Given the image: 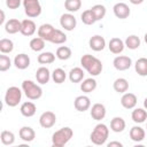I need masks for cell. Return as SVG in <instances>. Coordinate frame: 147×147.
<instances>
[{
    "instance_id": "cell-1",
    "label": "cell",
    "mask_w": 147,
    "mask_h": 147,
    "mask_svg": "<svg viewBox=\"0 0 147 147\" xmlns=\"http://www.w3.org/2000/svg\"><path fill=\"white\" fill-rule=\"evenodd\" d=\"M80 64L91 76H99L103 68L101 61L91 54L83 55L80 57Z\"/></svg>"
},
{
    "instance_id": "cell-2",
    "label": "cell",
    "mask_w": 147,
    "mask_h": 147,
    "mask_svg": "<svg viewBox=\"0 0 147 147\" xmlns=\"http://www.w3.org/2000/svg\"><path fill=\"white\" fill-rule=\"evenodd\" d=\"M108 136H109V129L106 124L103 123H99L94 126L93 131L91 132V136H90V139L91 141L96 145V146H101L103 144H106L107 139H108Z\"/></svg>"
},
{
    "instance_id": "cell-3",
    "label": "cell",
    "mask_w": 147,
    "mask_h": 147,
    "mask_svg": "<svg viewBox=\"0 0 147 147\" xmlns=\"http://www.w3.org/2000/svg\"><path fill=\"white\" fill-rule=\"evenodd\" d=\"M74 131L69 126L61 127L60 130L55 131L52 136V144L54 147H63L69 142V140L72 138Z\"/></svg>"
},
{
    "instance_id": "cell-4",
    "label": "cell",
    "mask_w": 147,
    "mask_h": 147,
    "mask_svg": "<svg viewBox=\"0 0 147 147\" xmlns=\"http://www.w3.org/2000/svg\"><path fill=\"white\" fill-rule=\"evenodd\" d=\"M22 90L26 95V98L30 100H38L42 95V88L36 83H33L32 80H28V79L23 80Z\"/></svg>"
},
{
    "instance_id": "cell-5",
    "label": "cell",
    "mask_w": 147,
    "mask_h": 147,
    "mask_svg": "<svg viewBox=\"0 0 147 147\" xmlns=\"http://www.w3.org/2000/svg\"><path fill=\"white\" fill-rule=\"evenodd\" d=\"M22 99V91L17 86H10L5 94V102L8 107H16Z\"/></svg>"
},
{
    "instance_id": "cell-6",
    "label": "cell",
    "mask_w": 147,
    "mask_h": 147,
    "mask_svg": "<svg viewBox=\"0 0 147 147\" xmlns=\"http://www.w3.org/2000/svg\"><path fill=\"white\" fill-rule=\"evenodd\" d=\"M24 11L28 17H38L41 14V5L39 0H23Z\"/></svg>"
},
{
    "instance_id": "cell-7",
    "label": "cell",
    "mask_w": 147,
    "mask_h": 147,
    "mask_svg": "<svg viewBox=\"0 0 147 147\" xmlns=\"http://www.w3.org/2000/svg\"><path fill=\"white\" fill-rule=\"evenodd\" d=\"M113 64H114V68L118 71H125L127 70L131 64H132V60L131 57L129 56H125V55H119V56H116L113 61Z\"/></svg>"
},
{
    "instance_id": "cell-8",
    "label": "cell",
    "mask_w": 147,
    "mask_h": 147,
    "mask_svg": "<svg viewBox=\"0 0 147 147\" xmlns=\"http://www.w3.org/2000/svg\"><path fill=\"white\" fill-rule=\"evenodd\" d=\"M56 123V116L53 111H45L39 117V124L44 129H51Z\"/></svg>"
},
{
    "instance_id": "cell-9",
    "label": "cell",
    "mask_w": 147,
    "mask_h": 147,
    "mask_svg": "<svg viewBox=\"0 0 147 147\" xmlns=\"http://www.w3.org/2000/svg\"><path fill=\"white\" fill-rule=\"evenodd\" d=\"M60 24L61 26L67 30V31H72L76 25H77V21H76V17L70 14V13H67V14H63L60 18Z\"/></svg>"
},
{
    "instance_id": "cell-10",
    "label": "cell",
    "mask_w": 147,
    "mask_h": 147,
    "mask_svg": "<svg viewBox=\"0 0 147 147\" xmlns=\"http://www.w3.org/2000/svg\"><path fill=\"white\" fill-rule=\"evenodd\" d=\"M113 10H114V14L117 18H121V20H124V18H127L130 16V8L126 3L124 2H117L114 7H113Z\"/></svg>"
},
{
    "instance_id": "cell-11",
    "label": "cell",
    "mask_w": 147,
    "mask_h": 147,
    "mask_svg": "<svg viewBox=\"0 0 147 147\" xmlns=\"http://www.w3.org/2000/svg\"><path fill=\"white\" fill-rule=\"evenodd\" d=\"M88 46H90L91 49H93L95 52H100L106 47V40H105L103 37H101L99 34H95V36L90 38Z\"/></svg>"
},
{
    "instance_id": "cell-12",
    "label": "cell",
    "mask_w": 147,
    "mask_h": 147,
    "mask_svg": "<svg viewBox=\"0 0 147 147\" xmlns=\"http://www.w3.org/2000/svg\"><path fill=\"white\" fill-rule=\"evenodd\" d=\"M74 106L76 108V110L78 111H86L90 107H91V100L88 96L86 95H79L75 99L74 101Z\"/></svg>"
},
{
    "instance_id": "cell-13",
    "label": "cell",
    "mask_w": 147,
    "mask_h": 147,
    "mask_svg": "<svg viewBox=\"0 0 147 147\" xmlns=\"http://www.w3.org/2000/svg\"><path fill=\"white\" fill-rule=\"evenodd\" d=\"M108 47H109V51L113 53V54H119L123 52L124 47H125V44L124 41L121 39V38H111L109 40V44H108Z\"/></svg>"
},
{
    "instance_id": "cell-14",
    "label": "cell",
    "mask_w": 147,
    "mask_h": 147,
    "mask_svg": "<svg viewBox=\"0 0 147 147\" xmlns=\"http://www.w3.org/2000/svg\"><path fill=\"white\" fill-rule=\"evenodd\" d=\"M121 105L125 109H133L137 106V95L133 93H124L121 99Z\"/></svg>"
},
{
    "instance_id": "cell-15",
    "label": "cell",
    "mask_w": 147,
    "mask_h": 147,
    "mask_svg": "<svg viewBox=\"0 0 147 147\" xmlns=\"http://www.w3.org/2000/svg\"><path fill=\"white\" fill-rule=\"evenodd\" d=\"M106 116V107L102 103H94L91 108V117L95 121H101Z\"/></svg>"
},
{
    "instance_id": "cell-16",
    "label": "cell",
    "mask_w": 147,
    "mask_h": 147,
    "mask_svg": "<svg viewBox=\"0 0 147 147\" xmlns=\"http://www.w3.org/2000/svg\"><path fill=\"white\" fill-rule=\"evenodd\" d=\"M21 28H22V22H20L16 18H10L5 23V30L9 34H15L17 32H21Z\"/></svg>"
},
{
    "instance_id": "cell-17",
    "label": "cell",
    "mask_w": 147,
    "mask_h": 147,
    "mask_svg": "<svg viewBox=\"0 0 147 147\" xmlns=\"http://www.w3.org/2000/svg\"><path fill=\"white\" fill-rule=\"evenodd\" d=\"M36 23L32 20H23L22 21V28H21V33L25 37H30L36 32Z\"/></svg>"
},
{
    "instance_id": "cell-18",
    "label": "cell",
    "mask_w": 147,
    "mask_h": 147,
    "mask_svg": "<svg viewBox=\"0 0 147 147\" xmlns=\"http://www.w3.org/2000/svg\"><path fill=\"white\" fill-rule=\"evenodd\" d=\"M14 64L17 69L20 70H24L26 69L29 65H30V57L29 55L24 54V53H21V54H17L14 59Z\"/></svg>"
},
{
    "instance_id": "cell-19",
    "label": "cell",
    "mask_w": 147,
    "mask_h": 147,
    "mask_svg": "<svg viewBox=\"0 0 147 147\" xmlns=\"http://www.w3.org/2000/svg\"><path fill=\"white\" fill-rule=\"evenodd\" d=\"M54 30H55V28L52 24H41L38 29V37L42 38L46 41H49V38L53 34Z\"/></svg>"
},
{
    "instance_id": "cell-20",
    "label": "cell",
    "mask_w": 147,
    "mask_h": 147,
    "mask_svg": "<svg viewBox=\"0 0 147 147\" xmlns=\"http://www.w3.org/2000/svg\"><path fill=\"white\" fill-rule=\"evenodd\" d=\"M145 136H146V132H145V130L141 126L136 125V126H132L131 130H130V138L134 142L142 141L145 139Z\"/></svg>"
},
{
    "instance_id": "cell-21",
    "label": "cell",
    "mask_w": 147,
    "mask_h": 147,
    "mask_svg": "<svg viewBox=\"0 0 147 147\" xmlns=\"http://www.w3.org/2000/svg\"><path fill=\"white\" fill-rule=\"evenodd\" d=\"M18 134H20V138L23 141H25V142H30V141H32L36 138V132L30 126H23V127H21Z\"/></svg>"
},
{
    "instance_id": "cell-22",
    "label": "cell",
    "mask_w": 147,
    "mask_h": 147,
    "mask_svg": "<svg viewBox=\"0 0 147 147\" xmlns=\"http://www.w3.org/2000/svg\"><path fill=\"white\" fill-rule=\"evenodd\" d=\"M20 110H21V114L24 117H32L36 114V111H37V107H36V105L33 102L26 101V102L22 103Z\"/></svg>"
},
{
    "instance_id": "cell-23",
    "label": "cell",
    "mask_w": 147,
    "mask_h": 147,
    "mask_svg": "<svg viewBox=\"0 0 147 147\" xmlns=\"http://www.w3.org/2000/svg\"><path fill=\"white\" fill-rule=\"evenodd\" d=\"M49 78H51V74L46 67H40L36 71V79L39 84H47Z\"/></svg>"
},
{
    "instance_id": "cell-24",
    "label": "cell",
    "mask_w": 147,
    "mask_h": 147,
    "mask_svg": "<svg viewBox=\"0 0 147 147\" xmlns=\"http://www.w3.org/2000/svg\"><path fill=\"white\" fill-rule=\"evenodd\" d=\"M125 126H126L125 121L122 117H119V116H116V117H114L110 121V129H111V131H114L116 133L123 132L124 129H125Z\"/></svg>"
},
{
    "instance_id": "cell-25",
    "label": "cell",
    "mask_w": 147,
    "mask_h": 147,
    "mask_svg": "<svg viewBox=\"0 0 147 147\" xmlns=\"http://www.w3.org/2000/svg\"><path fill=\"white\" fill-rule=\"evenodd\" d=\"M134 70L141 77L147 76V59L146 57L138 59L136 61V64H134Z\"/></svg>"
},
{
    "instance_id": "cell-26",
    "label": "cell",
    "mask_w": 147,
    "mask_h": 147,
    "mask_svg": "<svg viewBox=\"0 0 147 147\" xmlns=\"http://www.w3.org/2000/svg\"><path fill=\"white\" fill-rule=\"evenodd\" d=\"M84 71L82 68L79 67H76V68H72L69 72V79L71 83H80L84 78Z\"/></svg>"
},
{
    "instance_id": "cell-27",
    "label": "cell",
    "mask_w": 147,
    "mask_h": 147,
    "mask_svg": "<svg viewBox=\"0 0 147 147\" xmlns=\"http://www.w3.org/2000/svg\"><path fill=\"white\" fill-rule=\"evenodd\" d=\"M131 117L134 123H144L147 119V111L144 108H136L132 111Z\"/></svg>"
},
{
    "instance_id": "cell-28",
    "label": "cell",
    "mask_w": 147,
    "mask_h": 147,
    "mask_svg": "<svg viewBox=\"0 0 147 147\" xmlns=\"http://www.w3.org/2000/svg\"><path fill=\"white\" fill-rule=\"evenodd\" d=\"M96 88V80L94 78H86L80 84V90L84 93H91Z\"/></svg>"
},
{
    "instance_id": "cell-29",
    "label": "cell",
    "mask_w": 147,
    "mask_h": 147,
    "mask_svg": "<svg viewBox=\"0 0 147 147\" xmlns=\"http://www.w3.org/2000/svg\"><path fill=\"white\" fill-rule=\"evenodd\" d=\"M113 87L117 93H125L129 90V82L125 78H117L115 79Z\"/></svg>"
},
{
    "instance_id": "cell-30",
    "label": "cell",
    "mask_w": 147,
    "mask_h": 147,
    "mask_svg": "<svg viewBox=\"0 0 147 147\" xmlns=\"http://www.w3.org/2000/svg\"><path fill=\"white\" fill-rule=\"evenodd\" d=\"M49 41H51L52 44H56V45L63 44V42L67 41V36H65L61 30L55 29L54 32H53V34H52L51 38H49Z\"/></svg>"
},
{
    "instance_id": "cell-31",
    "label": "cell",
    "mask_w": 147,
    "mask_h": 147,
    "mask_svg": "<svg viewBox=\"0 0 147 147\" xmlns=\"http://www.w3.org/2000/svg\"><path fill=\"white\" fill-rule=\"evenodd\" d=\"M124 44H125V46H126L129 49H137V48H139V46H140V39H139L138 36L131 34V36L126 37Z\"/></svg>"
},
{
    "instance_id": "cell-32",
    "label": "cell",
    "mask_w": 147,
    "mask_h": 147,
    "mask_svg": "<svg viewBox=\"0 0 147 147\" xmlns=\"http://www.w3.org/2000/svg\"><path fill=\"white\" fill-rule=\"evenodd\" d=\"M71 55H72V52H71V49H70L69 47H67V46H61V47H59V48L56 49V57H57L59 60L65 61V60L70 59Z\"/></svg>"
},
{
    "instance_id": "cell-33",
    "label": "cell",
    "mask_w": 147,
    "mask_h": 147,
    "mask_svg": "<svg viewBox=\"0 0 147 147\" xmlns=\"http://www.w3.org/2000/svg\"><path fill=\"white\" fill-rule=\"evenodd\" d=\"M55 61V55L52 52H42L38 55V62L40 64H51Z\"/></svg>"
},
{
    "instance_id": "cell-34",
    "label": "cell",
    "mask_w": 147,
    "mask_h": 147,
    "mask_svg": "<svg viewBox=\"0 0 147 147\" xmlns=\"http://www.w3.org/2000/svg\"><path fill=\"white\" fill-rule=\"evenodd\" d=\"M65 78H67V75H65V71L63 69H61V68L54 69V71L52 74V79L54 80V83L62 84V83H64Z\"/></svg>"
},
{
    "instance_id": "cell-35",
    "label": "cell",
    "mask_w": 147,
    "mask_h": 147,
    "mask_svg": "<svg viewBox=\"0 0 147 147\" xmlns=\"http://www.w3.org/2000/svg\"><path fill=\"white\" fill-rule=\"evenodd\" d=\"M80 17H82V22H83L84 24H86V25H92L93 23L96 22L95 16H94V14H93V11H92L91 9L84 10V11L82 13Z\"/></svg>"
},
{
    "instance_id": "cell-36",
    "label": "cell",
    "mask_w": 147,
    "mask_h": 147,
    "mask_svg": "<svg viewBox=\"0 0 147 147\" xmlns=\"http://www.w3.org/2000/svg\"><path fill=\"white\" fill-rule=\"evenodd\" d=\"M13 49H14V42L10 39L2 38L0 40V52L2 54L10 53V52H13Z\"/></svg>"
},
{
    "instance_id": "cell-37",
    "label": "cell",
    "mask_w": 147,
    "mask_h": 147,
    "mask_svg": "<svg viewBox=\"0 0 147 147\" xmlns=\"http://www.w3.org/2000/svg\"><path fill=\"white\" fill-rule=\"evenodd\" d=\"M45 41L46 40H44L42 38L36 37V38L31 39V41H30V48L32 51H34V52H40L45 47Z\"/></svg>"
},
{
    "instance_id": "cell-38",
    "label": "cell",
    "mask_w": 147,
    "mask_h": 147,
    "mask_svg": "<svg viewBox=\"0 0 147 147\" xmlns=\"http://www.w3.org/2000/svg\"><path fill=\"white\" fill-rule=\"evenodd\" d=\"M1 142L3 144V145H6V146H10V145H13L14 144V141H15V136H14V133L11 132V131H7V130H3L2 132H1Z\"/></svg>"
},
{
    "instance_id": "cell-39",
    "label": "cell",
    "mask_w": 147,
    "mask_h": 147,
    "mask_svg": "<svg viewBox=\"0 0 147 147\" xmlns=\"http://www.w3.org/2000/svg\"><path fill=\"white\" fill-rule=\"evenodd\" d=\"M80 7H82V0H65L64 1V8L70 13L77 11L78 9H80Z\"/></svg>"
},
{
    "instance_id": "cell-40",
    "label": "cell",
    "mask_w": 147,
    "mask_h": 147,
    "mask_svg": "<svg viewBox=\"0 0 147 147\" xmlns=\"http://www.w3.org/2000/svg\"><path fill=\"white\" fill-rule=\"evenodd\" d=\"M91 10L93 11V14H94L96 21L102 20V18L106 16V13H107L106 7H105L103 5H94V6L91 8Z\"/></svg>"
},
{
    "instance_id": "cell-41",
    "label": "cell",
    "mask_w": 147,
    "mask_h": 147,
    "mask_svg": "<svg viewBox=\"0 0 147 147\" xmlns=\"http://www.w3.org/2000/svg\"><path fill=\"white\" fill-rule=\"evenodd\" d=\"M11 65V61L9 59V56L7 55H0V71H6L10 68Z\"/></svg>"
},
{
    "instance_id": "cell-42",
    "label": "cell",
    "mask_w": 147,
    "mask_h": 147,
    "mask_svg": "<svg viewBox=\"0 0 147 147\" xmlns=\"http://www.w3.org/2000/svg\"><path fill=\"white\" fill-rule=\"evenodd\" d=\"M22 0H6V6L9 9H17L21 5Z\"/></svg>"
},
{
    "instance_id": "cell-43",
    "label": "cell",
    "mask_w": 147,
    "mask_h": 147,
    "mask_svg": "<svg viewBox=\"0 0 147 147\" xmlns=\"http://www.w3.org/2000/svg\"><path fill=\"white\" fill-rule=\"evenodd\" d=\"M114 146L122 147L123 145H122V142H119V141H111V142H109V144H108V147H114Z\"/></svg>"
},
{
    "instance_id": "cell-44",
    "label": "cell",
    "mask_w": 147,
    "mask_h": 147,
    "mask_svg": "<svg viewBox=\"0 0 147 147\" xmlns=\"http://www.w3.org/2000/svg\"><path fill=\"white\" fill-rule=\"evenodd\" d=\"M130 2H131L132 5H140V3L144 2V0H130Z\"/></svg>"
},
{
    "instance_id": "cell-45",
    "label": "cell",
    "mask_w": 147,
    "mask_h": 147,
    "mask_svg": "<svg viewBox=\"0 0 147 147\" xmlns=\"http://www.w3.org/2000/svg\"><path fill=\"white\" fill-rule=\"evenodd\" d=\"M3 22H5V13H3V10H1V18H0V24H3Z\"/></svg>"
},
{
    "instance_id": "cell-46",
    "label": "cell",
    "mask_w": 147,
    "mask_h": 147,
    "mask_svg": "<svg viewBox=\"0 0 147 147\" xmlns=\"http://www.w3.org/2000/svg\"><path fill=\"white\" fill-rule=\"evenodd\" d=\"M144 107H145V109H147V98L144 100Z\"/></svg>"
},
{
    "instance_id": "cell-47",
    "label": "cell",
    "mask_w": 147,
    "mask_h": 147,
    "mask_svg": "<svg viewBox=\"0 0 147 147\" xmlns=\"http://www.w3.org/2000/svg\"><path fill=\"white\" fill-rule=\"evenodd\" d=\"M145 42L147 44V32H146V34H145Z\"/></svg>"
},
{
    "instance_id": "cell-48",
    "label": "cell",
    "mask_w": 147,
    "mask_h": 147,
    "mask_svg": "<svg viewBox=\"0 0 147 147\" xmlns=\"http://www.w3.org/2000/svg\"><path fill=\"white\" fill-rule=\"evenodd\" d=\"M146 129H147V126H146Z\"/></svg>"
}]
</instances>
